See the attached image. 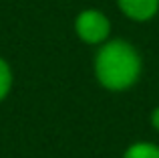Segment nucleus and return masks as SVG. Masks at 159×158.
<instances>
[{
    "mask_svg": "<svg viewBox=\"0 0 159 158\" xmlns=\"http://www.w3.org/2000/svg\"><path fill=\"white\" fill-rule=\"evenodd\" d=\"M139 71H141L139 55L125 41H111L97 53L95 73L107 89L113 91L127 89L139 77Z\"/></svg>",
    "mask_w": 159,
    "mask_h": 158,
    "instance_id": "nucleus-1",
    "label": "nucleus"
},
{
    "mask_svg": "<svg viewBox=\"0 0 159 158\" xmlns=\"http://www.w3.org/2000/svg\"><path fill=\"white\" fill-rule=\"evenodd\" d=\"M75 28H77V35L81 37L85 43L99 45L109 37L111 24H109V18L103 14V12H99V10H83L81 14L77 16Z\"/></svg>",
    "mask_w": 159,
    "mask_h": 158,
    "instance_id": "nucleus-2",
    "label": "nucleus"
},
{
    "mask_svg": "<svg viewBox=\"0 0 159 158\" xmlns=\"http://www.w3.org/2000/svg\"><path fill=\"white\" fill-rule=\"evenodd\" d=\"M119 8L133 20H149L157 14L159 0H119Z\"/></svg>",
    "mask_w": 159,
    "mask_h": 158,
    "instance_id": "nucleus-3",
    "label": "nucleus"
},
{
    "mask_svg": "<svg viewBox=\"0 0 159 158\" xmlns=\"http://www.w3.org/2000/svg\"><path fill=\"white\" fill-rule=\"evenodd\" d=\"M125 158H159V148L149 142H137L125 152Z\"/></svg>",
    "mask_w": 159,
    "mask_h": 158,
    "instance_id": "nucleus-4",
    "label": "nucleus"
},
{
    "mask_svg": "<svg viewBox=\"0 0 159 158\" xmlns=\"http://www.w3.org/2000/svg\"><path fill=\"white\" fill-rule=\"evenodd\" d=\"M12 87V71H10V65L0 57V101L8 95Z\"/></svg>",
    "mask_w": 159,
    "mask_h": 158,
    "instance_id": "nucleus-5",
    "label": "nucleus"
},
{
    "mask_svg": "<svg viewBox=\"0 0 159 158\" xmlns=\"http://www.w3.org/2000/svg\"><path fill=\"white\" fill-rule=\"evenodd\" d=\"M151 124H153V128L159 132V107H157V110H153V114H151Z\"/></svg>",
    "mask_w": 159,
    "mask_h": 158,
    "instance_id": "nucleus-6",
    "label": "nucleus"
}]
</instances>
